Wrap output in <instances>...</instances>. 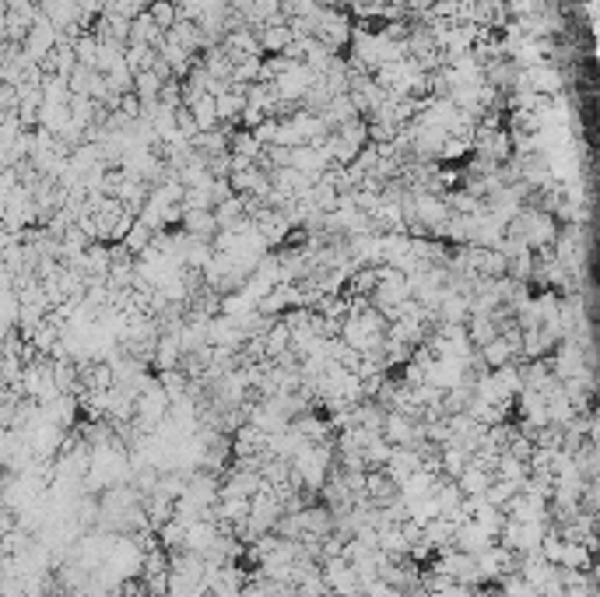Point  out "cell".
Wrapping results in <instances>:
<instances>
[{
  "label": "cell",
  "mask_w": 600,
  "mask_h": 597,
  "mask_svg": "<svg viewBox=\"0 0 600 597\" xmlns=\"http://www.w3.org/2000/svg\"><path fill=\"white\" fill-rule=\"evenodd\" d=\"M390 443H386V440H383V436H372L369 443H366V447H362V457H366V467H383V464H386V457H390Z\"/></svg>",
  "instance_id": "obj_7"
},
{
  "label": "cell",
  "mask_w": 600,
  "mask_h": 597,
  "mask_svg": "<svg viewBox=\"0 0 600 597\" xmlns=\"http://www.w3.org/2000/svg\"><path fill=\"white\" fill-rule=\"evenodd\" d=\"M453 531H457V524H453L450 517H435V520H428V524H425L421 542L432 548V551H439V548L453 545Z\"/></svg>",
  "instance_id": "obj_5"
},
{
  "label": "cell",
  "mask_w": 600,
  "mask_h": 597,
  "mask_svg": "<svg viewBox=\"0 0 600 597\" xmlns=\"http://www.w3.org/2000/svg\"><path fill=\"white\" fill-rule=\"evenodd\" d=\"M492 545H495V534L485 531L477 520H463V524H457V531H453V548H457V551L477 555V551H485V548H492Z\"/></svg>",
  "instance_id": "obj_2"
},
{
  "label": "cell",
  "mask_w": 600,
  "mask_h": 597,
  "mask_svg": "<svg viewBox=\"0 0 600 597\" xmlns=\"http://www.w3.org/2000/svg\"><path fill=\"white\" fill-rule=\"evenodd\" d=\"M453 482H457L461 496H485V489L492 485V471H488L485 464H477V460H467V467H463Z\"/></svg>",
  "instance_id": "obj_4"
},
{
  "label": "cell",
  "mask_w": 600,
  "mask_h": 597,
  "mask_svg": "<svg viewBox=\"0 0 600 597\" xmlns=\"http://www.w3.org/2000/svg\"><path fill=\"white\" fill-rule=\"evenodd\" d=\"M474 569H477V580L481 584H499L503 576H509L516 569V551H509L506 545H495L485 548L474 555Z\"/></svg>",
  "instance_id": "obj_1"
},
{
  "label": "cell",
  "mask_w": 600,
  "mask_h": 597,
  "mask_svg": "<svg viewBox=\"0 0 600 597\" xmlns=\"http://www.w3.org/2000/svg\"><path fill=\"white\" fill-rule=\"evenodd\" d=\"M421 464H425V457L418 453V447H393L386 464H383V471H386V478H393L401 485L408 475H415Z\"/></svg>",
  "instance_id": "obj_3"
},
{
  "label": "cell",
  "mask_w": 600,
  "mask_h": 597,
  "mask_svg": "<svg viewBox=\"0 0 600 597\" xmlns=\"http://www.w3.org/2000/svg\"><path fill=\"white\" fill-rule=\"evenodd\" d=\"M558 566H562V569H579V573H590V569H594V548L579 545V542H565Z\"/></svg>",
  "instance_id": "obj_6"
}]
</instances>
